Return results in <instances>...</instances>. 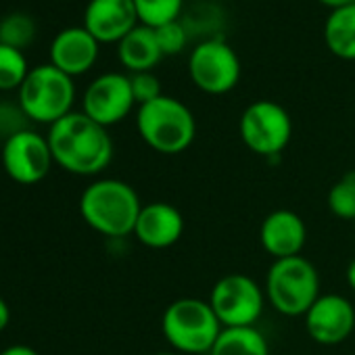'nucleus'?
Instances as JSON below:
<instances>
[{"label": "nucleus", "instance_id": "nucleus-1", "mask_svg": "<svg viewBox=\"0 0 355 355\" xmlns=\"http://www.w3.org/2000/svg\"><path fill=\"white\" fill-rule=\"evenodd\" d=\"M49 144L55 163L73 175H98L113 161L109 130L84 111H71L49 128Z\"/></svg>", "mask_w": 355, "mask_h": 355}, {"label": "nucleus", "instance_id": "nucleus-2", "mask_svg": "<svg viewBox=\"0 0 355 355\" xmlns=\"http://www.w3.org/2000/svg\"><path fill=\"white\" fill-rule=\"evenodd\" d=\"M142 203L134 187L117 178H101L88 184L80 197L82 220L98 234L123 239L134 234Z\"/></svg>", "mask_w": 355, "mask_h": 355}, {"label": "nucleus", "instance_id": "nucleus-3", "mask_svg": "<svg viewBox=\"0 0 355 355\" xmlns=\"http://www.w3.org/2000/svg\"><path fill=\"white\" fill-rule=\"evenodd\" d=\"M222 330L209 301L199 297L175 299L161 315L163 338L180 355H209Z\"/></svg>", "mask_w": 355, "mask_h": 355}, {"label": "nucleus", "instance_id": "nucleus-4", "mask_svg": "<svg viewBox=\"0 0 355 355\" xmlns=\"http://www.w3.org/2000/svg\"><path fill=\"white\" fill-rule=\"evenodd\" d=\"M136 130L142 142L155 153L180 155L195 142L197 119L182 101L161 94L138 107Z\"/></svg>", "mask_w": 355, "mask_h": 355}, {"label": "nucleus", "instance_id": "nucleus-5", "mask_svg": "<svg viewBox=\"0 0 355 355\" xmlns=\"http://www.w3.org/2000/svg\"><path fill=\"white\" fill-rule=\"evenodd\" d=\"M17 103L30 121L46 123L51 128L73 111V78L57 69L53 63L32 67L17 90Z\"/></svg>", "mask_w": 355, "mask_h": 355}, {"label": "nucleus", "instance_id": "nucleus-6", "mask_svg": "<svg viewBox=\"0 0 355 355\" xmlns=\"http://www.w3.org/2000/svg\"><path fill=\"white\" fill-rule=\"evenodd\" d=\"M263 291L266 299L278 313L299 318L305 315L322 295L320 274L315 266L303 255L274 259L268 270Z\"/></svg>", "mask_w": 355, "mask_h": 355}, {"label": "nucleus", "instance_id": "nucleus-7", "mask_svg": "<svg viewBox=\"0 0 355 355\" xmlns=\"http://www.w3.org/2000/svg\"><path fill=\"white\" fill-rule=\"evenodd\" d=\"M207 301L224 328H247L257 324L268 299L263 286L251 276L226 274L214 284Z\"/></svg>", "mask_w": 355, "mask_h": 355}, {"label": "nucleus", "instance_id": "nucleus-8", "mask_svg": "<svg viewBox=\"0 0 355 355\" xmlns=\"http://www.w3.org/2000/svg\"><path fill=\"white\" fill-rule=\"evenodd\" d=\"M239 134L251 153L266 159L280 157L293 138V119L282 105L274 101H255L243 111Z\"/></svg>", "mask_w": 355, "mask_h": 355}, {"label": "nucleus", "instance_id": "nucleus-9", "mask_svg": "<svg viewBox=\"0 0 355 355\" xmlns=\"http://www.w3.org/2000/svg\"><path fill=\"white\" fill-rule=\"evenodd\" d=\"M241 71L243 69L236 51L222 38H205L191 51L189 76L205 94H228L239 86Z\"/></svg>", "mask_w": 355, "mask_h": 355}, {"label": "nucleus", "instance_id": "nucleus-10", "mask_svg": "<svg viewBox=\"0 0 355 355\" xmlns=\"http://www.w3.org/2000/svg\"><path fill=\"white\" fill-rule=\"evenodd\" d=\"M0 161L11 180L24 187L42 182L55 163L49 138L32 128L3 142Z\"/></svg>", "mask_w": 355, "mask_h": 355}, {"label": "nucleus", "instance_id": "nucleus-11", "mask_svg": "<svg viewBox=\"0 0 355 355\" xmlns=\"http://www.w3.org/2000/svg\"><path fill=\"white\" fill-rule=\"evenodd\" d=\"M134 107L136 101L132 94L130 76L117 71L94 78L82 96V111L105 128L123 121Z\"/></svg>", "mask_w": 355, "mask_h": 355}, {"label": "nucleus", "instance_id": "nucleus-12", "mask_svg": "<svg viewBox=\"0 0 355 355\" xmlns=\"http://www.w3.org/2000/svg\"><path fill=\"white\" fill-rule=\"evenodd\" d=\"M305 330L318 345H340L355 330V307L353 303L336 293H326L303 315Z\"/></svg>", "mask_w": 355, "mask_h": 355}, {"label": "nucleus", "instance_id": "nucleus-13", "mask_svg": "<svg viewBox=\"0 0 355 355\" xmlns=\"http://www.w3.org/2000/svg\"><path fill=\"white\" fill-rule=\"evenodd\" d=\"M187 228L184 216L171 203L153 201L142 205L140 216L136 220L134 236L140 245L148 249H169L182 239Z\"/></svg>", "mask_w": 355, "mask_h": 355}, {"label": "nucleus", "instance_id": "nucleus-14", "mask_svg": "<svg viewBox=\"0 0 355 355\" xmlns=\"http://www.w3.org/2000/svg\"><path fill=\"white\" fill-rule=\"evenodd\" d=\"M138 24L134 0H90L84 11V28L101 44H117Z\"/></svg>", "mask_w": 355, "mask_h": 355}, {"label": "nucleus", "instance_id": "nucleus-15", "mask_svg": "<svg viewBox=\"0 0 355 355\" xmlns=\"http://www.w3.org/2000/svg\"><path fill=\"white\" fill-rule=\"evenodd\" d=\"M259 243L272 259L297 257L307 243V226L299 214L276 209L263 218L259 226Z\"/></svg>", "mask_w": 355, "mask_h": 355}, {"label": "nucleus", "instance_id": "nucleus-16", "mask_svg": "<svg viewBox=\"0 0 355 355\" xmlns=\"http://www.w3.org/2000/svg\"><path fill=\"white\" fill-rule=\"evenodd\" d=\"M98 49L101 42L84 26H69L53 38L49 55L57 69L76 78L94 67Z\"/></svg>", "mask_w": 355, "mask_h": 355}, {"label": "nucleus", "instance_id": "nucleus-17", "mask_svg": "<svg viewBox=\"0 0 355 355\" xmlns=\"http://www.w3.org/2000/svg\"><path fill=\"white\" fill-rule=\"evenodd\" d=\"M117 57L121 65L132 73L153 71L163 59L155 30L138 24L128 36L117 42Z\"/></svg>", "mask_w": 355, "mask_h": 355}, {"label": "nucleus", "instance_id": "nucleus-18", "mask_svg": "<svg viewBox=\"0 0 355 355\" xmlns=\"http://www.w3.org/2000/svg\"><path fill=\"white\" fill-rule=\"evenodd\" d=\"M324 42L334 57L355 61V5L330 11L324 24Z\"/></svg>", "mask_w": 355, "mask_h": 355}, {"label": "nucleus", "instance_id": "nucleus-19", "mask_svg": "<svg viewBox=\"0 0 355 355\" xmlns=\"http://www.w3.org/2000/svg\"><path fill=\"white\" fill-rule=\"evenodd\" d=\"M209 355H270V345L257 326L224 328Z\"/></svg>", "mask_w": 355, "mask_h": 355}, {"label": "nucleus", "instance_id": "nucleus-20", "mask_svg": "<svg viewBox=\"0 0 355 355\" xmlns=\"http://www.w3.org/2000/svg\"><path fill=\"white\" fill-rule=\"evenodd\" d=\"M138 21L146 28H161L178 21L184 9V0H134Z\"/></svg>", "mask_w": 355, "mask_h": 355}, {"label": "nucleus", "instance_id": "nucleus-21", "mask_svg": "<svg viewBox=\"0 0 355 355\" xmlns=\"http://www.w3.org/2000/svg\"><path fill=\"white\" fill-rule=\"evenodd\" d=\"M28 73L30 67L24 51L0 42V90H19Z\"/></svg>", "mask_w": 355, "mask_h": 355}, {"label": "nucleus", "instance_id": "nucleus-22", "mask_svg": "<svg viewBox=\"0 0 355 355\" xmlns=\"http://www.w3.org/2000/svg\"><path fill=\"white\" fill-rule=\"evenodd\" d=\"M326 205L338 220L355 222V171L345 173L330 187Z\"/></svg>", "mask_w": 355, "mask_h": 355}, {"label": "nucleus", "instance_id": "nucleus-23", "mask_svg": "<svg viewBox=\"0 0 355 355\" xmlns=\"http://www.w3.org/2000/svg\"><path fill=\"white\" fill-rule=\"evenodd\" d=\"M36 38V21L26 13H11L0 24V42L26 51Z\"/></svg>", "mask_w": 355, "mask_h": 355}, {"label": "nucleus", "instance_id": "nucleus-24", "mask_svg": "<svg viewBox=\"0 0 355 355\" xmlns=\"http://www.w3.org/2000/svg\"><path fill=\"white\" fill-rule=\"evenodd\" d=\"M155 36H157V42L161 46L163 57L165 55H169V57L180 55L187 49V42H189V30H187V26L180 19L157 28Z\"/></svg>", "mask_w": 355, "mask_h": 355}, {"label": "nucleus", "instance_id": "nucleus-25", "mask_svg": "<svg viewBox=\"0 0 355 355\" xmlns=\"http://www.w3.org/2000/svg\"><path fill=\"white\" fill-rule=\"evenodd\" d=\"M24 130H30V119L19 103L11 105L7 101H0V138H3V142Z\"/></svg>", "mask_w": 355, "mask_h": 355}, {"label": "nucleus", "instance_id": "nucleus-26", "mask_svg": "<svg viewBox=\"0 0 355 355\" xmlns=\"http://www.w3.org/2000/svg\"><path fill=\"white\" fill-rule=\"evenodd\" d=\"M130 84H132V94L136 105H146L155 98H159L161 92V82L153 71H140V73H132L130 76Z\"/></svg>", "mask_w": 355, "mask_h": 355}, {"label": "nucleus", "instance_id": "nucleus-27", "mask_svg": "<svg viewBox=\"0 0 355 355\" xmlns=\"http://www.w3.org/2000/svg\"><path fill=\"white\" fill-rule=\"evenodd\" d=\"M0 355H40V353L28 345H11L5 351H0Z\"/></svg>", "mask_w": 355, "mask_h": 355}, {"label": "nucleus", "instance_id": "nucleus-28", "mask_svg": "<svg viewBox=\"0 0 355 355\" xmlns=\"http://www.w3.org/2000/svg\"><path fill=\"white\" fill-rule=\"evenodd\" d=\"M9 322H11V307L3 297H0V332L9 326Z\"/></svg>", "mask_w": 355, "mask_h": 355}, {"label": "nucleus", "instance_id": "nucleus-29", "mask_svg": "<svg viewBox=\"0 0 355 355\" xmlns=\"http://www.w3.org/2000/svg\"><path fill=\"white\" fill-rule=\"evenodd\" d=\"M345 280H347L349 288L355 293V257L349 261V266H347V270H345Z\"/></svg>", "mask_w": 355, "mask_h": 355}, {"label": "nucleus", "instance_id": "nucleus-30", "mask_svg": "<svg viewBox=\"0 0 355 355\" xmlns=\"http://www.w3.org/2000/svg\"><path fill=\"white\" fill-rule=\"evenodd\" d=\"M320 3L326 5V7H330V9L334 11V9H343V7L355 5V0H320Z\"/></svg>", "mask_w": 355, "mask_h": 355}, {"label": "nucleus", "instance_id": "nucleus-31", "mask_svg": "<svg viewBox=\"0 0 355 355\" xmlns=\"http://www.w3.org/2000/svg\"><path fill=\"white\" fill-rule=\"evenodd\" d=\"M153 355H180V353H175V351H159V353H153Z\"/></svg>", "mask_w": 355, "mask_h": 355}, {"label": "nucleus", "instance_id": "nucleus-32", "mask_svg": "<svg viewBox=\"0 0 355 355\" xmlns=\"http://www.w3.org/2000/svg\"><path fill=\"white\" fill-rule=\"evenodd\" d=\"M0 24H3V17H0Z\"/></svg>", "mask_w": 355, "mask_h": 355}, {"label": "nucleus", "instance_id": "nucleus-33", "mask_svg": "<svg viewBox=\"0 0 355 355\" xmlns=\"http://www.w3.org/2000/svg\"><path fill=\"white\" fill-rule=\"evenodd\" d=\"M353 230H355V222H353Z\"/></svg>", "mask_w": 355, "mask_h": 355}]
</instances>
